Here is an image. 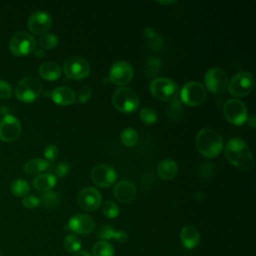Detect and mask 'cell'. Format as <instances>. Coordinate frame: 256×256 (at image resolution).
Listing matches in <instances>:
<instances>
[{
    "mask_svg": "<svg viewBox=\"0 0 256 256\" xmlns=\"http://www.w3.org/2000/svg\"><path fill=\"white\" fill-rule=\"evenodd\" d=\"M224 155L227 161L241 170H250L253 167L254 159L247 143L240 138H232L224 148Z\"/></svg>",
    "mask_w": 256,
    "mask_h": 256,
    "instance_id": "obj_1",
    "label": "cell"
},
{
    "mask_svg": "<svg viewBox=\"0 0 256 256\" xmlns=\"http://www.w3.org/2000/svg\"><path fill=\"white\" fill-rule=\"evenodd\" d=\"M195 144L200 154L206 158L218 156L224 147L222 136L212 128L201 129L195 137Z\"/></svg>",
    "mask_w": 256,
    "mask_h": 256,
    "instance_id": "obj_2",
    "label": "cell"
},
{
    "mask_svg": "<svg viewBox=\"0 0 256 256\" xmlns=\"http://www.w3.org/2000/svg\"><path fill=\"white\" fill-rule=\"evenodd\" d=\"M42 84L35 76L22 78L15 87V96L18 100L25 103L34 102L41 94Z\"/></svg>",
    "mask_w": 256,
    "mask_h": 256,
    "instance_id": "obj_3",
    "label": "cell"
},
{
    "mask_svg": "<svg viewBox=\"0 0 256 256\" xmlns=\"http://www.w3.org/2000/svg\"><path fill=\"white\" fill-rule=\"evenodd\" d=\"M112 103L120 112L133 113L139 107V97L133 89L119 87L113 93Z\"/></svg>",
    "mask_w": 256,
    "mask_h": 256,
    "instance_id": "obj_4",
    "label": "cell"
},
{
    "mask_svg": "<svg viewBox=\"0 0 256 256\" xmlns=\"http://www.w3.org/2000/svg\"><path fill=\"white\" fill-rule=\"evenodd\" d=\"M149 90L152 96L160 101H172L178 93L177 84L168 78L158 77L150 82Z\"/></svg>",
    "mask_w": 256,
    "mask_h": 256,
    "instance_id": "obj_5",
    "label": "cell"
},
{
    "mask_svg": "<svg viewBox=\"0 0 256 256\" xmlns=\"http://www.w3.org/2000/svg\"><path fill=\"white\" fill-rule=\"evenodd\" d=\"M181 100L187 106H199L207 98V90L203 84L197 81L186 83L180 92Z\"/></svg>",
    "mask_w": 256,
    "mask_h": 256,
    "instance_id": "obj_6",
    "label": "cell"
},
{
    "mask_svg": "<svg viewBox=\"0 0 256 256\" xmlns=\"http://www.w3.org/2000/svg\"><path fill=\"white\" fill-rule=\"evenodd\" d=\"M254 84V78L250 73L239 72L231 78L227 88L232 96L245 97L252 92Z\"/></svg>",
    "mask_w": 256,
    "mask_h": 256,
    "instance_id": "obj_7",
    "label": "cell"
},
{
    "mask_svg": "<svg viewBox=\"0 0 256 256\" xmlns=\"http://www.w3.org/2000/svg\"><path fill=\"white\" fill-rule=\"evenodd\" d=\"M225 119L233 125H242L248 119V109L239 99H229L223 106Z\"/></svg>",
    "mask_w": 256,
    "mask_h": 256,
    "instance_id": "obj_8",
    "label": "cell"
},
{
    "mask_svg": "<svg viewBox=\"0 0 256 256\" xmlns=\"http://www.w3.org/2000/svg\"><path fill=\"white\" fill-rule=\"evenodd\" d=\"M34 37L24 31L16 32L9 41V50L15 56H25L35 50Z\"/></svg>",
    "mask_w": 256,
    "mask_h": 256,
    "instance_id": "obj_9",
    "label": "cell"
},
{
    "mask_svg": "<svg viewBox=\"0 0 256 256\" xmlns=\"http://www.w3.org/2000/svg\"><path fill=\"white\" fill-rule=\"evenodd\" d=\"M204 83L206 90L208 89L213 94H221L228 86V76L223 69L213 67L206 71Z\"/></svg>",
    "mask_w": 256,
    "mask_h": 256,
    "instance_id": "obj_10",
    "label": "cell"
},
{
    "mask_svg": "<svg viewBox=\"0 0 256 256\" xmlns=\"http://www.w3.org/2000/svg\"><path fill=\"white\" fill-rule=\"evenodd\" d=\"M64 74L73 80H81L86 78L90 73L89 62L80 56H72L63 64Z\"/></svg>",
    "mask_w": 256,
    "mask_h": 256,
    "instance_id": "obj_11",
    "label": "cell"
},
{
    "mask_svg": "<svg viewBox=\"0 0 256 256\" xmlns=\"http://www.w3.org/2000/svg\"><path fill=\"white\" fill-rule=\"evenodd\" d=\"M117 173L114 168L108 164L101 163L95 165L91 170V179L99 187H110L116 181Z\"/></svg>",
    "mask_w": 256,
    "mask_h": 256,
    "instance_id": "obj_12",
    "label": "cell"
},
{
    "mask_svg": "<svg viewBox=\"0 0 256 256\" xmlns=\"http://www.w3.org/2000/svg\"><path fill=\"white\" fill-rule=\"evenodd\" d=\"M132 66L126 61H117L109 69V80L118 86L128 84L133 78Z\"/></svg>",
    "mask_w": 256,
    "mask_h": 256,
    "instance_id": "obj_13",
    "label": "cell"
},
{
    "mask_svg": "<svg viewBox=\"0 0 256 256\" xmlns=\"http://www.w3.org/2000/svg\"><path fill=\"white\" fill-rule=\"evenodd\" d=\"M102 196L100 192L93 187H85L77 194V203L85 211H94L100 205Z\"/></svg>",
    "mask_w": 256,
    "mask_h": 256,
    "instance_id": "obj_14",
    "label": "cell"
},
{
    "mask_svg": "<svg viewBox=\"0 0 256 256\" xmlns=\"http://www.w3.org/2000/svg\"><path fill=\"white\" fill-rule=\"evenodd\" d=\"M21 134V123L13 115H5L0 122V139L4 142H12Z\"/></svg>",
    "mask_w": 256,
    "mask_h": 256,
    "instance_id": "obj_15",
    "label": "cell"
},
{
    "mask_svg": "<svg viewBox=\"0 0 256 256\" xmlns=\"http://www.w3.org/2000/svg\"><path fill=\"white\" fill-rule=\"evenodd\" d=\"M52 25L50 15L45 11L33 12L27 21V26L30 32L35 35H44L49 31Z\"/></svg>",
    "mask_w": 256,
    "mask_h": 256,
    "instance_id": "obj_16",
    "label": "cell"
},
{
    "mask_svg": "<svg viewBox=\"0 0 256 256\" xmlns=\"http://www.w3.org/2000/svg\"><path fill=\"white\" fill-rule=\"evenodd\" d=\"M95 227L94 220L86 214H76L68 221L67 228L77 234L86 235L93 231Z\"/></svg>",
    "mask_w": 256,
    "mask_h": 256,
    "instance_id": "obj_17",
    "label": "cell"
},
{
    "mask_svg": "<svg viewBox=\"0 0 256 256\" xmlns=\"http://www.w3.org/2000/svg\"><path fill=\"white\" fill-rule=\"evenodd\" d=\"M114 197L121 203H130L136 197V187L130 180L118 182L113 189Z\"/></svg>",
    "mask_w": 256,
    "mask_h": 256,
    "instance_id": "obj_18",
    "label": "cell"
},
{
    "mask_svg": "<svg viewBox=\"0 0 256 256\" xmlns=\"http://www.w3.org/2000/svg\"><path fill=\"white\" fill-rule=\"evenodd\" d=\"M51 99L57 105L68 106L76 102V94L69 87L59 86L52 90Z\"/></svg>",
    "mask_w": 256,
    "mask_h": 256,
    "instance_id": "obj_19",
    "label": "cell"
},
{
    "mask_svg": "<svg viewBox=\"0 0 256 256\" xmlns=\"http://www.w3.org/2000/svg\"><path fill=\"white\" fill-rule=\"evenodd\" d=\"M180 239L184 247L187 249H193L199 244L200 234L194 226L188 225L182 228L180 232Z\"/></svg>",
    "mask_w": 256,
    "mask_h": 256,
    "instance_id": "obj_20",
    "label": "cell"
},
{
    "mask_svg": "<svg viewBox=\"0 0 256 256\" xmlns=\"http://www.w3.org/2000/svg\"><path fill=\"white\" fill-rule=\"evenodd\" d=\"M38 72L44 80L55 81L60 78V76L62 74V69L57 63L52 62V61H47V62L42 63L39 66Z\"/></svg>",
    "mask_w": 256,
    "mask_h": 256,
    "instance_id": "obj_21",
    "label": "cell"
},
{
    "mask_svg": "<svg viewBox=\"0 0 256 256\" xmlns=\"http://www.w3.org/2000/svg\"><path fill=\"white\" fill-rule=\"evenodd\" d=\"M97 235L103 241L114 239L117 242L125 243L127 241V239H128V235H127L126 232H124V231H116L110 225H102L99 228V230L97 232Z\"/></svg>",
    "mask_w": 256,
    "mask_h": 256,
    "instance_id": "obj_22",
    "label": "cell"
},
{
    "mask_svg": "<svg viewBox=\"0 0 256 256\" xmlns=\"http://www.w3.org/2000/svg\"><path fill=\"white\" fill-rule=\"evenodd\" d=\"M178 172V166L172 159L166 158L159 162L157 166L158 176L164 180L173 179Z\"/></svg>",
    "mask_w": 256,
    "mask_h": 256,
    "instance_id": "obj_23",
    "label": "cell"
},
{
    "mask_svg": "<svg viewBox=\"0 0 256 256\" xmlns=\"http://www.w3.org/2000/svg\"><path fill=\"white\" fill-rule=\"evenodd\" d=\"M57 179L53 174L43 173L39 174L33 179V186L36 190L40 192H48L56 185Z\"/></svg>",
    "mask_w": 256,
    "mask_h": 256,
    "instance_id": "obj_24",
    "label": "cell"
},
{
    "mask_svg": "<svg viewBox=\"0 0 256 256\" xmlns=\"http://www.w3.org/2000/svg\"><path fill=\"white\" fill-rule=\"evenodd\" d=\"M49 167H50V163L48 161L40 158H34L27 161L24 164L23 170L27 174H36V173H40L47 170Z\"/></svg>",
    "mask_w": 256,
    "mask_h": 256,
    "instance_id": "obj_25",
    "label": "cell"
},
{
    "mask_svg": "<svg viewBox=\"0 0 256 256\" xmlns=\"http://www.w3.org/2000/svg\"><path fill=\"white\" fill-rule=\"evenodd\" d=\"M93 256H113L114 247L108 241H99L94 244L92 249Z\"/></svg>",
    "mask_w": 256,
    "mask_h": 256,
    "instance_id": "obj_26",
    "label": "cell"
},
{
    "mask_svg": "<svg viewBox=\"0 0 256 256\" xmlns=\"http://www.w3.org/2000/svg\"><path fill=\"white\" fill-rule=\"evenodd\" d=\"M10 190H11V193L16 197H23L28 194L30 187L27 181L23 179H16L12 182L10 186Z\"/></svg>",
    "mask_w": 256,
    "mask_h": 256,
    "instance_id": "obj_27",
    "label": "cell"
},
{
    "mask_svg": "<svg viewBox=\"0 0 256 256\" xmlns=\"http://www.w3.org/2000/svg\"><path fill=\"white\" fill-rule=\"evenodd\" d=\"M63 246L64 249L72 254L77 253L78 251H80L81 248V241L80 239L74 235V234H68L67 236H65L64 241H63Z\"/></svg>",
    "mask_w": 256,
    "mask_h": 256,
    "instance_id": "obj_28",
    "label": "cell"
},
{
    "mask_svg": "<svg viewBox=\"0 0 256 256\" xmlns=\"http://www.w3.org/2000/svg\"><path fill=\"white\" fill-rule=\"evenodd\" d=\"M121 141L122 143L125 145V146H128V147H132L134 146L137 141H138V133L136 130H134L133 128L131 127H128L126 129H124L122 132H121Z\"/></svg>",
    "mask_w": 256,
    "mask_h": 256,
    "instance_id": "obj_29",
    "label": "cell"
},
{
    "mask_svg": "<svg viewBox=\"0 0 256 256\" xmlns=\"http://www.w3.org/2000/svg\"><path fill=\"white\" fill-rule=\"evenodd\" d=\"M38 45L43 50H51L58 45V37L54 34H44L38 39Z\"/></svg>",
    "mask_w": 256,
    "mask_h": 256,
    "instance_id": "obj_30",
    "label": "cell"
},
{
    "mask_svg": "<svg viewBox=\"0 0 256 256\" xmlns=\"http://www.w3.org/2000/svg\"><path fill=\"white\" fill-rule=\"evenodd\" d=\"M40 202H42V204L46 208L52 209V208H55L56 206H58V204L60 202V198L57 193H55L53 191H48L42 195V197L40 198Z\"/></svg>",
    "mask_w": 256,
    "mask_h": 256,
    "instance_id": "obj_31",
    "label": "cell"
},
{
    "mask_svg": "<svg viewBox=\"0 0 256 256\" xmlns=\"http://www.w3.org/2000/svg\"><path fill=\"white\" fill-rule=\"evenodd\" d=\"M101 212L105 217L113 219L119 215V207L113 201L107 200L102 204Z\"/></svg>",
    "mask_w": 256,
    "mask_h": 256,
    "instance_id": "obj_32",
    "label": "cell"
},
{
    "mask_svg": "<svg viewBox=\"0 0 256 256\" xmlns=\"http://www.w3.org/2000/svg\"><path fill=\"white\" fill-rule=\"evenodd\" d=\"M139 117H140V119H141V121L143 123L151 125V124H154L156 122V120H157V113L155 112L154 109L146 107V108H143L140 111Z\"/></svg>",
    "mask_w": 256,
    "mask_h": 256,
    "instance_id": "obj_33",
    "label": "cell"
},
{
    "mask_svg": "<svg viewBox=\"0 0 256 256\" xmlns=\"http://www.w3.org/2000/svg\"><path fill=\"white\" fill-rule=\"evenodd\" d=\"M40 198L36 197L34 195H29V196H25L22 200V205L27 208V209H33L37 206H39L40 204Z\"/></svg>",
    "mask_w": 256,
    "mask_h": 256,
    "instance_id": "obj_34",
    "label": "cell"
},
{
    "mask_svg": "<svg viewBox=\"0 0 256 256\" xmlns=\"http://www.w3.org/2000/svg\"><path fill=\"white\" fill-rule=\"evenodd\" d=\"M12 96L11 85L5 80H0V99H9Z\"/></svg>",
    "mask_w": 256,
    "mask_h": 256,
    "instance_id": "obj_35",
    "label": "cell"
},
{
    "mask_svg": "<svg viewBox=\"0 0 256 256\" xmlns=\"http://www.w3.org/2000/svg\"><path fill=\"white\" fill-rule=\"evenodd\" d=\"M43 154H44V157H45L46 161L47 160L48 161H54L58 156V149H57L56 146L51 144V145L46 146V148L44 149Z\"/></svg>",
    "mask_w": 256,
    "mask_h": 256,
    "instance_id": "obj_36",
    "label": "cell"
},
{
    "mask_svg": "<svg viewBox=\"0 0 256 256\" xmlns=\"http://www.w3.org/2000/svg\"><path fill=\"white\" fill-rule=\"evenodd\" d=\"M70 169H71V165L68 162H61L56 166L55 174L56 176L63 178L70 172Z\"/></svg>",
    "mask_w": 256,
    "mask_h": 256,
    "instance_id": "obj_37",
    "label": "cell"
},
{
    "mask_svg": "<svg viewBox=\"0 0 256 256\" xmlns=\"http://www.w3.org/2000/svg\"><path fill=\"white\" fill-rule=\"evenodd\" d=\"M92 96V90L90 87L88 86H85L83 87L80 91H79V94H78V101L82 104L86 103L88 100H90Z\"/></svg>",
    "mask_w": 256,
    "mask_h": 256,
    "instance_id": "obj_38",
    "label": "cell"
},
{
    "mask_svg": "<svg viewBox=\"0 0 256 256\" xmlns=\"http://www.w3.org/2000/svg\"><path fill=\"white\" fill-rule=\"evenodd\" d=\"M156 34H157V33H156V32L154 31V29H152L151 27H146V28L144 29V35H145V37L147 38V40L153 38Z\"/></svg>",
    "mask_w": 256,
    "mask_h": 256,
    "instance_id": "obj_39",
    "label": "cell"
},
{
    "mask_svg": "<svg viewBox=\"0 0 256 256\" xmlns=\"http://www.w3.org/2000/svg\"><path fill=\"white\" fill-rule=\"evenodd\" d=\"M34 52H35V55H36L37 57H39V58H41V57H43V56L45 55V51H44L43 49H41V48L35 49Z\"/></svg>",
    "mask_w": 256,
    "mask_h": 256,
    "instance_id": "obj_40",
    "label": "cell"
},
{
    "mask_svg": "<svg viewBox=\"0 0 256 256\" xmlns=\"http://www.w3.org/2000/svg\"><path fill=\"white\" fill-rule=\"evenodd\" d=\"M248 123L250 124V126L252 127V128H255V116L253 115V116H251V117H248Z\"/></svg>",
    "mask_w": 256,
    "mask_h": 256,
    "instance_id": "obj_41",
    "label": "cell"
},
{
    "mask_svg": "<svg viewBox=\"0 0 256 256\" xmlns=\"http://www.w3.org/2000/svg\"><path fill=\"white\" fill-rule=\"evenodd\" d=\"M73 256H91V255L86 251H78L77 253L73 254Z\"/></svg>",
    "mask_w": 256,
    "mask_h": 256,
    "instance_id": "obj_42",
    "label": "cell"
},
{
    "mask_svg": "<svg viewBox=\"0 0 256 256\" xmlns=\"http://www.w3.org/2000/svg\"><path fill=\"white\" fill-rule=\"evenodd\" d=\"M158 3L162 4V5H170V4L175 3V1H159Z\"/></svg>",
    "mask_w": 256,
    "mask_h": 256,
    "instance_id": "obj_43",
    "label": "cell"
},
{
    "mask_svg": "<svg viewBox=\"0 0 256 256\" xmlns=\"http://www.w3.org/2000/svg\"><path fill=\"white\" fill-rule=\"evenodd\" d=\"M0 256H1V252H0Z\"/></svg>",
    "mask_w": 256,
    "mask_h": 256,
    "instance_id": "obj_44",
    "label": "cell"
}]
</instances>
